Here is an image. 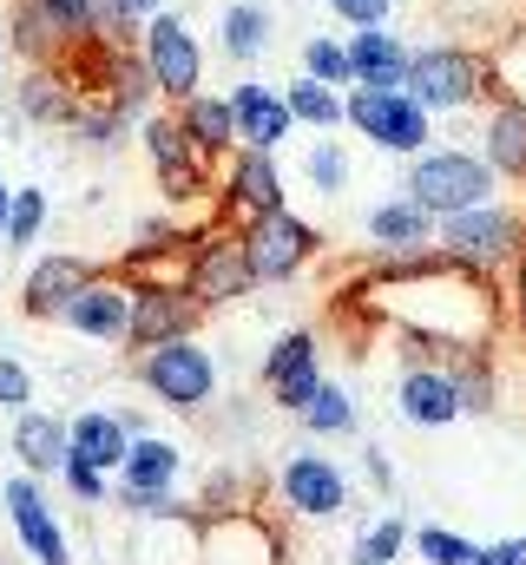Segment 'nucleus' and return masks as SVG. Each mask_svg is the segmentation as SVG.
Listing matches in <instances>:
<instances>
[{
    "mask_svg": "<svg viewBox=\"0 0 526 565\" xmlns=\"http://www.w3.org/2000/svg\"><path fill=\"white\" fill-rule=\"evenodd\" d=\"M356 302L369 316H382L401 329L408 342V362L414 355H434V362H454L461 349H494V329H501V289L494 277L441 257L434 244L428 250H394L382 257Z\"/></svg>",
    "mask_w": 526,
    "mask_h": 565,
    "instance_id": "obj_1",
    "label": "nucleus"
},
{
    "mask_svg": "<svg viewBox=\"0 0 526 565\" xmlns=\"http://www.w3.org/2000/svg\"><path fill=\"white\" fill-rule=\"evenodd\" d=\"M494 184L501 171L481 158V151H454V145H428L421 158H408V198L434 217H461L474 204H494Z\"/></svg>",
    "mask_w": 526,
    "mask_h": 565,
    "instance_id": "obj_2",
    "label": "nucleus"
},
{
    "mask_svg": "<svg viewBox=\"0 0 526 565\" xmlns=\"http://www.w3.org/2000/svg\"><path fill=\"white\" fill-rule=\"evenodd\" d=\"M408 93H414L428 113H467V106H481V99L501 93V86H494V60H487L481 46L441 40V46H414V60H408Z\"/></svg>",
    "mask_w": 526,
    "mask_h": 565,
    "instance_id": "obj_3",
    "label": "nucleus"
},
{
    "mask_svg": "<svg viewBox=\"0 0 526 565\" xmlns=\"http://www.w3.org/2000/svg\"><path fill=\"white\" fill-rule=\"evenodd\" d=\"M434 250L454 257V264H467V270H481V277H501V270L520 264L526 217L520 211H507V204H474V211L434 224Z\"/></svg>",
    "mask_w": 526,
    "mask_h": 565,
    "instance_id": "obj_4",
    "label": "nucleus"
},
{
    "mask_svg": "<svg viewBox=\"0 0 526 565\" xmlns=\"http://www.w3.org/2000/svg\"><path fill=\"white\" fill-rule=\"evenodd\" d=\"M349 126L394 158H421L434 139V113L414 93H389V86H349Z\"/></svg>",
    "mask_w": 526,
    "mask_h": 565,
    "instance_id": "obj_5",
    "label": "nucleus"
},
{
    "mask_svg": "<svg viewBox=\"0 0 526 565\" xmlns=\"http://www.w3.org/2000/svg\"><path fill=\"white\" fill-rule=\"evenodd\" d=\"M138 382H145L151 402H165L178 415H198L218 395V362H211V349H198L191 335H178V342H158V349L138 355Z\"/></svg>",
    "mask_w": 526,
    "mask_h": 565,
    "instance_id": "obj_6",
    "label": "nucleus"
},
{
    "mask_svg": "<svg viewBox=\"0 0 526 565\" xmlns=\"http://www.w3.org/2000/svg\"><path fill=\"white\" fill-rule=\"evenodd\" d=\"M138 53H145V66H151L158 99L185 106L191 93H204V46H198V33L185 26V13L158 7V13L145 20V33H138Z\"/></svg>",
    "mask_w": 526,
    "mask_h": 565,
    "instance_id": "obj_7",
    "label": "nucleus"
},
{
    "mask_svg": "<svg viewBox=\"0 0 526 565\" xmlns=\"http://www.w3.org/2000/svg\"><path fill=\"white\" fill-rule=\"evenodd\" d=\"M138 139H145V158L158 171V191L171 204H204L211 198V158L191 145V132L178 126V113H145Z\"/></svg>",
    "mask_w": 526,
    "mask_h": 565,
    "instance_id": "obj_8",
    "label": "nucleus"
},
{
    "mask_svg": "<svg viewBox=\"0 0 526 565\" xmlns=\"http://www.w3.org/2000/svg\"><path fill=\"white\" fill-rule=\"evenodd\" d=\"M251 289H257V270H251V257H244V231L211 217V224L191 237V296H198L204 309H224V302H238V296H251Z\"/></svg>",
    "mask_w": 526,
    "mask_h": 565,
    "instance_id": "obj_9",
    "label": "nucleus"
},
{
    "mask_svg": "<svg viewBox=\"0 0 526 565\" xmlns=\"http://www.w3.org/2000/svg\"><path fill=\"white\" fill-rule=\"evenodd\" d=\"M198 565H283V533L257 507L204 513L198 520Z\"/></svg>",
    "mask_w": 526,
    "mask_h": 565,
    "instance_id": "obj_10",
    "label": "nucleus"
},
{
    "mask_svg": "<svg viewBox=\"0 0 526 565\" xmlns=\"http://www.w3.org/2000/svg\"><path fill=\"white\" fill-rule=\"evenodd\" d=\"M270 211H283V171H276V151H251L238 145L231 164H224V184H218V224H257Z\"/></svg>",
    "mask_w": 526,
    "mask_h": 565,
    "instance_id": "obj_11",
    "label": "nucleus"
},
{
    "mask_svg": "<svg viewBox=\"0 0 526 565\" xmlns=\"http://www.w3.org/2000/svg\"><path fill=\"white\" fill-rule=\"evenodd\" d=\"M323 250V237H316V224H303L290 204L283 211H270L257 224H244V257H251V270L257 282H290L309 257Z\"/></svg>",
    "mask_w": 526,
    "mask_h": 565,
    "instance_id": "obj_12",
    "label": "nucleus"
},
{
    "mask_svg": "<svg viewBox=\"0 0 526 565\" xmlns=\"http://www.w3.org/2000/svg\"><path fill=\"white\" fill-rule=\"evenodd\" d=\"M316 388H323V349H316V335H309V329L276 335L270 355H263V395H270L283 415H303V408L316 402Z\"/></svg>",
    "mask_w": 526,
    "mask_h": 565,
    "instance_id": "obj_13",
    "label": "nucleus"
},
{
    "mask_svg": "<svg viewBox=\"0 0 526 565\" xmlns=\"http://www.w3.org/2000/svg\"><path fill=\"white\" fill-rule=\"evenodd\" d=\"M132 302H138V282L126 277V270H99V277L86 282L73 302H66V329L73 335H86V342H126L132 335Z\"/></svg>",
    "mask_w": 526,
    "mask_h": 565,
    "instance_id": "obj_14",
    "label": "nucleus"
},
{
    "mask_svg": "<svg viewBox=\"0 0 526 565\" xmlns=\"http://www.w3.org/2000/svg\"><path fill=\"white\" fill-rule=\"evenodd\" d=\"M394 408H401V422L408 427H448V422L467 415V408H461V382H454V369L434 362V355H414V362L401 369V382H394Z\"/></svg>",
    "mask_w": 526,
    "mask_h": 565,
    "instance_id": "obj_15",
    "label": "nucleus"
},
{
    "mask_svg": "<svg viewBox=\"0 0 526 565\" xmlns=\"http://www.w3.org/2000/svg\"><path fill=\"white\" fill-rule=\"evenodd\" d=\"M204 316H211V309H204V302H198L191 289H158V282H138L126 349H132V355H145V349H158V342L198 335V322H204Z\"/></svg>",
    "mask_w": 526,
    "mask_h": 565,
    "instance_id": "obj_16",
    "label": "nucleus"
},
{
    "mask_svg": "<svg viewBox=\"0 0 526 565\" xmlns=\"http://www.w3.org/2000/svg\"><path fill=\"white\" fill-rule=\"evenodd\" d=\"M276 487H283V507L303 513V520H336L349 507V480L323 454H290L283 473H276Z\"/></svg>",
    "mask_w": 526,
    "mask_h": 565,
    "instance_id": "obj_17",
    "label": "nucleus"
},
{
    "mask_svg": "<svg viewBox=\"0 0 526 565\" xmlns=\"http://www.w3.org/2000/svg\"><path fill=\"white\" fill-rule=\"evenodd\" d=\"M13 106H20V119H33V126H66V132H73V119L86 113V86L73 79L66 60H60V66H27V79L13 86Z\"/></svg>",
    "mask_w": 526,
    "mask_h": 565,
    "instance_id": "obj_18",
    "label": "nucleus"
},
{
    "mask_svg": "<svg viewBox=\"0 0 526 565\" xmlns=\"http://www.w3.org/2000/svg\"><path fill=\"white\" fill-rule=\"evenodd\" d=\"M0 500H7L13 533H20V546H27L33 559H40V565H73V559H66V533H60V520L46 513V493H40V480H33V473H13V480L0 487Z\"/></svg>",
    "mask_w": 526,
    "mask_h": 565,
    "instance_id": "obj_19",
    "label": "nucleus"
},
{
    "mask_svg": "<svg viewBox=\"0 0 526 565\" xmlns=\"http://www.w3.org/2000/svg\"><path fill=\"white\" fill-rule=\"evenodd\" d=\"M93 277H99V264L53 250V257H40V264H33V277H27V289H20V309H27L33 322H60V316H66V302H73Z\"/></svg>",
    "mask_w": 526,
    "mask_h": 565,
    "instance_id": "obj_20",
    "label": "nucleus"
},
{
    "mask_svg": "<svg viewBox=\"0 0 526 565\" xmlns=\"http://www.w3.org/2000/svg\"><path fill=\"white\" fill-rule=\"evenodd\" d=\"M231 113H238V145H251V151H276L296 132L290 99L276 86H263V79H238L231 86Z\"/></svg>",
    "mask_w": 526,
    "mask_h": 565,
    "instance_id": "obj_21",
    "label": "nucleus"
},
{
    "mask_svg": "<svg viewBox=\"0 0 526 565\" xmlns=\"http://www.w3.org/2000/svg\"><path fill=\"white\" fill-rule=\"evenodd\" d=\"M408 60H414V46H401V33H389V26H356V33H349L356 86H389V93H408Z\"/></svg>",
    "mask_w": 526,
    "mask_h": 565,
    "instance_id": "obj_22",
    "label": "nucleus"
},
{
    "mask_svg": "<svg viewBox=\"0 0 526 565\" xmlns=\"http://www.w3.org/2000/svg\"><path fill=\"white\" fill-rule=\"evenodd\" d=\"M481 158L507 178V184H526V99L501 93L487 106V126H481Z\"/></svg>",
    "mask_w": 526,
    "mask_h": 565,
    "instance_id": "obj_23",
    "label": "nucleus"
},
{
    "mask_svg": "<svg viewBox=\"0 0 526 565\" xmlns=\"http://www.w3.org/2000/svg\"><path fill=\"white\" fill-rule=\"evenodd\" d=\"M13 454H20V467H27L33 480H40V473H60L66 454H73V422L40 415V408L13 415Z\"/></svg>",
    "mask_w": 526,
    "mask_h": 565,
    "instance_id": "obj_24",
    "label": "nucleus"
},
{
    "mask_svg": "<svg viewBox=\"0 0 526 565\" xmlns=\"http://www.w3.org/2000/svg\"><path fill=\"white\" fill-rule=\"evenodd\" d=\"M171 113H178V126L191 132V145H198L211 164L238 151V113H231V93H191V99L171 106Z\"/></svg>",
    "mask_w": 526,
    "mask_h": 565,
    "instance_id": "obj_25",
    "label": "nucleus"
},
{
    "mask_svg": "<svg viewBox=\"0 0 526 565\" xmlns=\"http://www.w3.org/2000/svg\"><path fill=\"white\" fill-rule=\"evenodd\" d=\"M434 224H441V217H434V211H421L408 191L369 211V237L382 244V257H394V250H428V244H434Z\"/></svg>",
    "mask_w": 526,
    "mask_h": 565,
    "instance_id": "obj_26",
    "label": "nucleus"
},
{
    "mask_svg": "<svg viewBox=\"0 0 526 565\" xmlns=\"http://www.w3.org/2000/svg\"><path fill=\"white\" fill-rule=\"evenodd\" d=\"M73 454L80 460H93L99 473H119L132 454V427L126 415H106V408H86L80 422H73Z\"/></svg>",
    "mask_w": 526,
    "mask_h": 565,
    "instance_id": "obj_27",
    "label": "nucleus"
},
{
    "mask_svg": "<svg viewBox=\"0 0 526 565\" xmlns=\"http://www.w3.org/2000/svg\"><path fill=\"white\" fill-rule=\"evenodd\" d=\"M218 46H224V60H238V66L263 60V53H270V7H263V0H231L224 20H218Z\"/></svg>",
    "mask_w": 526,
    "mask_h": 565,
    "instance_id": "obj_28",
    "label": "nucleus"
},
{
    "mask_svg": "<svg viewBox=\"0 0 526 565\" xmlns=\"http://www.w3.org/2000/svg\"><path fill=\"white\" fill-rule=\"evenodd\" d=\"M283 99H290L296 126H316V132H336V126H349V93H343V86H323V79L296 73V79L283 86Z\"/></svg>",
    "mask_w": 526,
    "mask_h": 565,
    "instance_id": "obj_29",
    "label": "nucleus"
},
{
    "mask_svg": "<svg viewBox=\"0 0 526 565\" xmlns=\"http://www.w3.org/2000/svg\"><path fill=\"white\" fill-rule=\"evenodd\" d=\"M448 369H454V382H461V408H467V415H494V402H501L494 355H487V349H461Z\"/></svg>",
    "mask_w": 526,
    "mask_h": 565,
    "instance_id": "obj_30",
    "label": "nucleus"
},
{
    "mask_svg": "<svg viewBox=\"0 0 526 565\" xmlns=\"http://www.w3.org/2000/svg\"><path fill=\"white\" fill-rule=\"evenodd\" d=\"M126 126H138L126 106H113L106 93H86V113L73 119V139L86 145V151H113V145L126 139Z\"/></svg>",
    "mask_w": 526,
    "mask_h": 565,
    "instance_id": "obj_31",
    "label": "nucleus"
},
{
    "mask_svg": "<svg viewBox=\"0 0 526 565\" xmlns=\"http://www.w3.org/2000/svg\"><path fill=\"white\" fill-rule=\"evenodd\" d=\"M303 73L323 79V86H356L349 40H336V33H309V40H303Z\"/></svg>",
    "mask_w": 526,
    "mask_h": 565,
    "instance_id": "obj_32",
    "label": "nucleus"
},
{
    "mask_svg": "<svg viewBox=\"0 0 526 565\" xmlns=\"http://www.w3.org/2000/svg\"><path fill=\"white\" fill-rule=\"evenodd\" d=\"M40 231H46V191L20 184V191H13V217H7L0 244H7V250H27V244H40Z\"/></svg>",
    "mask_w": 526,
    "mask_h": 565,
    "instance_id": "obj_33",
    "label": "nucleus"
},
{
    "mask_svg": "<svg viewBox=\"0 0 526 565\" xmlns=\"http://www.w3.org/2000/svg\"><path fill=\"white\" fill-rule=\"evenodd\" d=\"M296 422L309 427V434H349V427H356V402H349V388L323 382V388H316V402H309Z\"/></svg>",
    "mask_w": 526,
    "mask_h": 565,
    "instance_id": "obj_34",
    "label": "nucleus"
},
{
    "mask_svg": "<svg viewBox=\"0 0 526 565\" xmlns=\"http://www.w3.org/2000/svg\"><path fill=\"white\" fill-rule=\"evenodd\" d=\"M408 540H414V533H408V520H394V513H389V520H376V526L356 540V559H349V565H394Z\"/></svg>",
    "mask_w": 526,
    "mask_h": 565,
    "instance_id": "obj_35",
    "label": "nucleus"
},
{
    "mask_svg": "<svg viewBox=\"0 0 526 565\" xmlns=\"http://www.w3.org/2000/svg\"><path fill=\"white\" fill-rule=\"evenodd\" d=\"M414 553H421V565H474L481 559V546L461 540V533H448V526H421L414 533Z\"/></svg>",
    "mask_w": 526,
    "mask_h": 565,
    "instance_id": "obj_36",
    "label": "nucleus"
},
{
    "mask_svg": "<svg viewBox=\"0 0 526 565\" xmlns=\"http://www.w3.org/2000/svg\"><path fill=\"white\" fill-rule=\"evenodd\" d=\"M309 184L323 191V198H336L343 184H349V151L336 139H316L309 145Z\"/></svg>",
    "mask_w": 526,
    "mask_h": 565,
    "instance_id": "obj_37",
    "label": "nucleus"
},
{
    "mask_svg": "<svg viewBox=\"0 0 526 565\" xmlns=\"http://www.w3.org/2000/svg\"><path fill=\"white\" fill-rule=\"evenodd\" d=\"M60 480H66V487H73V493H80L86 507H106V480H113V473H99L93 460H80V454H66V467H60Z\"/></svg>",
    "mask_w": 526,
    "mask_h": 565,
    "instance_id": "obj_38",
    "label": "nucleus"
},
{
    "mask_svg": "<svg viewBox=\"0 0 526 565\" xmlns=\"http://www.w3.org/2000/svg\"><path fill=\"white\" fill-rule=\"evenodd\" d=\"M27 402H33V375H27V362L0 355V408H7V415H27Z\"/></svg>",
    "mask_w": 526,
    "mask_h": 565,
    "instance_id": "obj_39",
    "label": "nucleus"
},
{
    "mask_svg": "<svg viewBox=\"0 0 526 565\" xmlns=\"http://www.w3.org/2000/svg\"><path fill=\"white\" fill-rule=\"evenodd\" d=\"M329 13L356 33V26H389V13H394V0H329Z\"/></svg>",
    "mask_w": 526,
    "mask_h": 565,
    "instance_id": "obj_40",
    "label": "nucleus"
},
{
    "mask_svg": "<svg viewBox=\"0 0 526 565\" xmlns=\"http://www.w3.org/2000/svg\"><path fill=\"white\" fill-rule=\"evenodd\" d=\"M507 309H514V322H520V335H526V250H520V264L507 270Z\"/></svg>",
    "mask_w": 526,
    "mask_h": 565,
    "instance_id": "obj_41",
    "label": "nucleus"
},
{
    "mask_svg": "<svg viewBox=\"0 0 526 565\" xmlns=\"http://www.w3.org/2000/svg\"><path fill=\"white\" fill-rule=\"evenodd\" d=\"M474 565H526V540H501V546H481Z\"/></svg>",
    "mask_w": 526,
    "mask_h": 565,
    "instance_id": "obj_42",
    "label": "nucleus"
},
{
    "mask_svg": "<svg viewBox=\"0 0 526 565\" xmlns=\"http://www.w3.org/2000/svg\"><path fill=\"white\" fill-rule=\"evenodd\" d=\"M362 467H369V480H376V487H394V467H389V454H382V447H369V454H362Z\"/></svg>",
    "mask_w": 526,
    "mask_h": 565,
    "instance_id": "obj_43",
    "label": "nucleus"
},
{
    "mask_svg": "<svg viewBox=\"0 0 526 565\" xmlns=\"http://www.w3.org/2000/svg\"><path fill=\"white\" fill-rule=\"evenodd\" d=\"M7 217H13V184L0 178V231H7Z\"/></svg>",
    "mask_w": 526,
    "mask_h": 565,
    "instance_id": "obj_44",
    "label": "nucleus"
},
{
    "mask_svg": "<svg viewBox=\"0 0 526 565\" xmlns=\"http://www.w3.org/2000/svg\"><path fill=\"white\" fill-rule=\"evenodd\" d=\"M119 7H132V13H138V20H151V13H158V7H165V0H119Z\"/></svg>",
    "mask_w": 526,
    "mask_h": 565,
    "instance_id": "obj_45",
    "label": "nucleus"
},
{
    "mask_svg": "<svg viewBox=\"0 0 526 565\" xmlns=\"http://www.w3.org/2000/svg\"><path fill=\"white\" fill-rule=\"evenodd\" d=\"M0 60H7V46H0Z\"/></svg>",
    "mask_w": 526,
    "mask_h": 565,
    "instance_id": "obj_46",
    "label": "nucleus"
}]
</instances>
